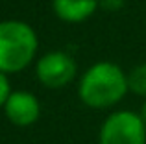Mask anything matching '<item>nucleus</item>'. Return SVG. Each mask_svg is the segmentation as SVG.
Returning a JSON list of instances; mask_svg holds the SVG:
<instances>
[{"mask_svg":"<svg viewBox=\"0 0 146 144\" xmlns=\"http://www.w3.org/2000/svg\"><path fill=\"white\" fill-rule=\"evenodd\" d=\"M128 74L111 61H98L80 79L78 92L85 105L93 109L113 107L128 92Z\"/></svg>","mask_w":146,"mask_h":144,"instance_id":"f257e3e1","label":"nucleus"},{"mask_svg":"<svg viewBox=\"0 0 146 144\" xmlns=\"http://www.w3.org/2000/svg\"><path fill=\"white\" fill-rule=\"evenodd\" d=\"M37 33L22 20L0 22V72H19L35 57Z\"/></svg>","mask_w":146,"mask_h":144,"instance_id":"f03ea898","label":"nucleus"},{"mask_svg":"<svg viewBox=\"0 0 146 144\" xmlns=\"http://www.w3.org/2000/svg\"><path fill=\"white\" fill-rule=\"evenodd\" d=\"M100 144H146V124L133 111H115L100 127Z\"/></svg>","mask_w":146,"mask_h":144,"instance_id":"7ed1b4c3","label":"nucleus"},{"mask_svg":"<svg viewBox=\"0 0 146 144\" xmlns=\"http://www.w3.org/2000/svg\"><path fill=\"white\" fill-rule=\"evenodd\" d=\"M35 74L39 81L48 89H59L74 79L76 63L65 52H48L37 61Z\"/></svg>","mask_w":146,"mask_h":144,"instance_id":"20e7f679","label":"nucleus"},{"mask_svg":"<svg viewBox=\"0 0 146 144\" xmlns=\"http://www.w3.org/2000/svg\"><path fill=\"white\" fill-rule=\"evenodd\" d=\"M4 111L11 124L24 127L37 122L41 115V104L28 90H15L9 94L6 105H4Z\"/></svg>","mask_w":146,"mask_h":144,"instance_id":"39448f33","label":"nucleus"},{"mask_svg":"<svg viewBox=\"0 0 146 144\" xmlns=\"http://www.w3.org/2000/svg\"><path fill=\"white\" fill-rule=\"evenodd\" d=\"M100 0H54L56 15L65 22H83L96 11Z\"/></svg>","mask_w":146,"mask_h":144,"instance_id":"423d86ee","label":"nucleus"},{"mask_svg":"<svg viewBox=\"0 0 146 144\" xmlns=\"http://www.w3.org/2000/svg\"><path fill=\"white\" fill-rule=\"evenodd\" d=\"M128 89L139 96H146V63H141L128 74Z\"/></svg>","mask_w":146,"mask_h":144,"instance_id":"0eeeda50","label":"nucleus"},{"mask_svg":"<svg viewBox=\"0 0 146 144\" xmlns=\"http://www.w3.org/2000/svg\"><path fill=\"white\" fill-rule=\"evenodd\" d=\"M11 94V89H9V81H7L6 74L4 72H0V107L2 105H6L7 98H9Z\"/></svg>","mask_w":146,"mask_h":144,"instance_id":"6e6552de","label":"nucleus"},{"mask_svg":"<svg viewBox=\"0 0 146 144\" xmlns=\"http://www.w3.org/2000/svg\"><path fill=\"white\" fill-rule=\"evenodd\" d=\"M100 2H102L107 9H118V7H122L124 0H100Z\"/></svg>","mask_w":146,"mask_h":144,"instance_id":"1a4fd4ad","label":"nucleus"},{"mask_svg":"<svg viewBox=\"0 0 146 144\" xmlns=\"http://www.w3.org/2000/svg\"><path fill=\"white\" fill-rule=\"evenodd\" d=\"M139 115H141V118H143V122L146 124V102H144V105H143V109H141Z\"/></svg>","mask_w":146,"mask_h":144,"instance_id":"9d476101","label":"nucleus"}]
</instances>
